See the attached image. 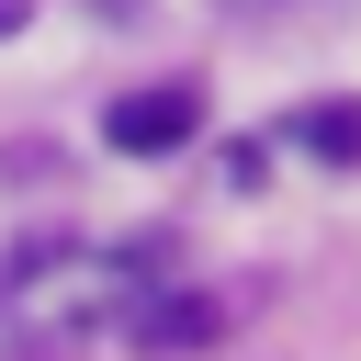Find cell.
Masks as SVG:
<instances>
[{
    "mask_svg": "<svg viewBox=\"0 0 361 361\" xmlns=\"http://www.w3.org/2000/svg\"><path fill=\"white\" fill-rule=\"evenodd\" d=\"M158 271L124 248H56V259H11L0 271V338H79V327H124L135 293Z\"/></svg>",
    "mask_w": 361,
    "mask_h": 361,
    "instance_id": "1",
    "label": "cell"
},
{
    "mask_svg": "<svg viewBox=\"0 0 361 361\" xmlns=\"http://www.w3.org/2000/svg\"><path fill=\"white\" fill-rule=\"evenodd\" d=\"M192 124H203V90H192V79H169V90H124V102L102 113V135H113L124 158H158V147H192Z\"/></svg>",
    "mask_w": 361,
    "mask_h": 361,
    "instance_id": "2",
    "label": "cell"
},
{
    "mask_svg": "<svg viewBox=\"0 0 361 361\" xmlns=\"http://www.w3.org/2000/svg\"><path fill=\"white\" fill-rule=\"evenodd\" d=\"M124 327H135L147 350H192V338H214V305H192V293H158V282H147Z\"/></svg>",
    "mask_w": 361,
    "mask_h": 361,
    "instance_id": "3",
    "label": "cell"
},
{
    "mask_svg": "<svg viewBox=\"0 0 361 361\" xmlns=\"http://www.w3.org/2000/svg\"><path fill=\"white\" fill-rule=\"evenodd\" d=\"M293 147L327 158V169H350V158H361V102H305V113H293Z\"/></svg>",
    "mask_w": 361,
    "mask_h": 361,
    "instance_id": "4",
    "label": "cell"
}]
</instances>
